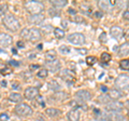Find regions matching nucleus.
I'll return each instance as SVG.
<instances>
[{"instance_id": "603ef678", "label": "nucleus", "mask_w": 129, "mask_h": 121, "mask_svg": "<svg viewBox=\"0 0 129 121\" xmlns=\"http://www.w3.org/2000/svg\"><path fill=\"white\" fill-rule=\"evenodd\" d=\"M12 53H13V54H17V50H16L15 48H14V49H12Z\"/></svg>"}, {"instance_id": "473e14b6", "label": "nucleus", "mask_w": 129, "mask_h": 121, "mask_svg": "<svg viewBox=\"0 0 129 121\" xmlns=\"http://www.w3.org/2000/svg\"><path fill=\"white\" fill-rule=\"evenodd\" d=\"M22 76H23V78L25 79V81H29V80L32 79V74L30 71H24Z\"/></svg>"}, {"instance_id": "5fc2aeb1", "label": "nucleus", "mask_w": 129, "mask_h": 121, "mask_svg": "<svg viewBox=\"0 0 129 121\" xmlns=\"http://www.w3.org/2000/svg\"><path fill=\"white\" fill-rule=\"evenodd\" d=\"M35 121H45V120H44V119H42V118H37V119H36Z\"/></svg>"}, {"instance_id": "6e6d98bb", "label": "nucleus", "mask_w": 129, "mask_h": 121, "mask_svg": "<svg viewBox=\"0 0 129 121\" xmlns=\"http://www.w3.org/2000/svg\"><path fill=\"white\" fill-rule=\"evenodd\" d=\"M61 24H62L63 26H67V22H66V21H62V22H61Z\"/></svg>"}, {"instance_id": "4468645a", "label": "nucleus", "mask_w": 129, "mask_h": 121, "mask_svg": "<svg viewBox=\"0 0 129 121\" xmlns=\"http://www.w3.org/2000/svg\"><path fill=\"white\" fill-rule=\"evenodd\" d=\"M45 16H44L43 13H40V14H34V15H29V17H28V22L31 23V24H35V25H39V24H41Z\"/></svg>"}, {"instance_id": "393cba45", "label": "nucleus", "mask_w": 129, "mask_h": 121, "mask_svg": "<svg viewBox=\"0 0 129 121\" xmlns=\"http://www.w3.org/2000/svg\"><path fill=\"white\" fill-rule=\"evenodd\" d=\"M47 87H48L50 90H53V91H56V92H58L60 90V88H61L60 84L56 81V80H51V81L47 83Z\"/></svg>"}, {"instance_id": "bb28decb", "label": "nucleus", "mask_w": 129, "mask_h": 121, "mask_svg": "<svg viewBox=\"0 0 129 121\" xmlns=\"http://www.w3.org/2000/svg\"><path fill=\"white\" fill-rule=\"evenodd\" d=\"M0 72L3 74V75H8V74H10V72H11V68L8 67L6 64L0 63Z\"/></svg>"}, {"instance_id": "4be33fe9", "label": "nucleus", "mask_w": 129, "mask_h": 121, "mask_svg": "<svg viewBox=\"0 0 129 121\" xmlns=\"http://www.w3.org/2000/svg\"><path fill=\"white\" fill-rule=\"evenodd\" d=\"M56 57H57V54H56L55 50H48V51H46V53H45L46 62H53V61L56 59Z\"/></svg>"}, {"instance_id": "de8ad7c7", "label": "nucleus", "mask_w": 129, "mask_h": 121, "mask_svg": "<svg viewBox=\"0 0 129 121\" xmlns=\"http://www.w3.org/2000/svg\"><path fill=\"white\" fill-rule=\"evenodd\" d=\"M69 13H70V14H73V15H74V14L76 13V11H75L74 9H72V8H71V9H69Z\"/></svg>"}, {"instance_id": "2f4dec72", "label": "nucleus", "mask_w": 129, "mask_h": 121, "mask_svg": "<svg viewBox=\"0 0 129 121\" xmlns=\"http://www.w3.org/2000/svg\"><path fill=\"white\" fill-rule=\"evenodd\" d=\"M101 61L104 63H109L111 61V55L109 53H107V52H103L101 54Z\"/></svg>"}, {"instance_id": "c9c22d12", "label": "nucleus", "mask_w": 129, "mask_h": 121, "mask_svg": "<svg viewBox=\"0 0 129 121\" xmlns=\"http://www.w3.org/2000/svg\"><path fill=\"white\" fill-rule=\"evenodd\" d=\"M48 13L52 16H56V15H59V11H57V9H55V8H51L50 10H48Z\"/></svg>"}, {"instance_id": "a211bd4d", "label": "nucleus", "mask_w": 129, "mask_h": 121, "mask_svg": "<svg viewBox=\"0 0 129 121\" xmlns=\"http://www.w3.org/2000/svg\"><path fill=\"white\" fill-rule=\"evenodd\" d=\"M45 114L51 117V118H56V117H59L60 114H61V111L57 108H46L45 109Z\"/></svg>"}, {"instance_id": "f03ea898", "label": "nucleus", "mask_w": 129, "mask_h": 121, "mask_svg": "<svg viewBox=\"0 0 129 121\" xmlns=\"http://www.w3.org/2000/svg\"><path fill=\"white\" fill-rule=\"evenodd\" d=\"M22 37L31 42H37L42 38V34L38 28H24L21 33Z\"/></svg>"}, {"instance_id": "f257e3e1", "label": "nucleus", "mask_w": 129, "mask_h": 121, "mask_svg": "<svg viewBox=\"0 0 129 121\" xmlns=\"http://www.w3.org/2000/svg\"><path fill=\"white\" fill-rule=\"evenodd\" d=\"M2 23L7 29L12 31V33H15V31H17L19 28H21V23H19V21L13 14L5 15L3 19H2Z\"/></svg>"}, {"instance_id": "4c0bfd02", "label": "nucleus", "mask_w": 129, "mask_h": 121, "mask_svg": "<svg viewBox=\"0 0 129 121\" xmlns=\"http://www.w3.org/2000/svg\"><path fill=\"white\" fill-rule=\"evenodd\" d=\"M73 22H75V23H83V22H84V19L81 17V16L74 15V16H73Z\"/></svg>"}, {"instance_id": "bf43d9fd", "label": "nucleus", "mask_w": 129, "mask_h": 121, "mask_svg": "<svg viewBox=\"0 0 129 121\" xmlns=\"http://www.w3.org/2000/svg\"><path fill=\"white\" fill-rule=\"evenodd\" d=\"M0 95H1V92H0Z\"/></svg>"}, {"instance_id": "cd10ccee", "label": "nucleus", "mask_w": 129, "mask_h": 121, "mask_svg": "<svg viewBox=\"0 0 129 121\" xmlns=\"http://www.w3.org/2000/svg\"><path fill=\"white\" fill-rule=\"evenodd\" d=\"M37 76L39 78H41V79H45V78H47V76H48V70L45 69V68H42V69H40L38 71Z\"/></svg>"}, {"instance_id": "f3484780", "label": "nucleus", "mask_w": 129, "mask_h": 121, "mask_svg": "<svg viewBox=\"0 0 129 121\" xmlns=\"http://www.w3.org/2000/svg\"><path fill=\"white\" fill-rule=\"evenodd\" d=\"M122 96H123V93L119 90H117V89H112V90L109 91V97L113 100L118 99L122 97Z\"/></svg>"}, {"instance_id": "aec40b11", "label": "nucleus", "mask_w": 129, "mask_h": 121, "mask_svg": "<svg viewBox=\"0 0 129 121\" xmlns=\"http://www.w3.org/2000/svg\"><path fill=\"white\" fill-rule=\"evenodd\" d=\"M51 3H52V6H53V8H55V9H61V8L67 6L68 1L67 0H52Z\"/></svg>"}, {"instance_id": "e433bc0d", "label": "nucleus", "mask_w": 129, "mask_h": 121, "mask_svg": "<svg viewBox=\"0 0 129 121\" xmlns=\"http://www.w3.org/2000/svg\"><path fill=\"white\" fill-rule=\"evenodd\" d=\"M10 117L9 115L7 114V112H2V114H0V121H9Z\"/></svg>"}, {"instance_id": "13d9d810", "label": "nucleus", "mask_w": 129, "mask_h": 121, "mask_svg": "<svg viewBox=\"0 0 129 121\" xmlns=\"http://www.w3.org/2000/svg\"><path fill=\"white\" fill-rule=\"evenodd\" d=\"M128 11H129V3H128Z\"/></svg>"}, {"instance_id": "9d476101", "label": "nucleus", "mask_w": 129, "mask_h": 121, "mask_svg": "<svg viewBox=\"0 0 129 121\" xmlns=\"http://www.w3.org/2000/svg\"><path fill=\"white\" fill-rule=\"evenodd\" d=\"M60 77H61V79L63 80V81H66L67 83H69V84L73 83L74 82V79H75L74 74L71 70H69V69L62 70L61 72H60Z\"/></svg>"}, {"instance_id": "0eeeda50", "label": "nucleus", "mask_w": 129, "mask_h": 121, "mask_svg": "<svg viewBox=\"0 0 129 121\" xmlns=\"http://www.w3.org/2000/svg\"><path fill=\"white\" fill-rule=\"evenodd\" d=\"M75 98H76V100H79V102L82 104V103L90 100L91 94H90V92L87 91V90H79L75 93Z\"/></svg>"}, {"instance_id": "1a4fd4ad", "label": "nucleus", "mask_w": 129, "mask_h": 121, "mask_svg": "<svg viewBox=\"0 0 129 121\" xmlns=\"http://www.w3.org/2000/svg\"><path fill=\"white\" fill-rule=\"evenodd\" d=\"M38 95H39V90L35 87L27 88L25 92H24V96H25V98H27L28 100H34L36 97H38Z\"/></svg>"}, {"instance_id": "412c9836", "label": "nucleus", "mask_w": 129, "mask_h": 121, "mask_svg": "<svg viewBox=\"0 0 129 121\" xmlns=\"http://www.w3.org/2000/svg\"><path fill=\"white\" fill-rule=\"evenodd\" d=\"M98 7L101 9L102 11H106V12H111L112 11V6L110 5L109 1H99L98 2Z\"/></svg>"}, {"instance_id": "c756f323", "label": "nucleus", "mask_w": 129, "mask_h": 121, "mask_svg": "<svg viewBox=\"0 0 129 121\" xmlns=\"http://www.w3.org/2000/svg\"><path fill=\"white\" fill-rule=\"evenodd\" d=\"M7 11H8V5L7 3H0V16H5Z\"/></svg>"}, {"instance_id": "c03bdc74", "label": "nucleus", "mask_w": 129, "mask_h": 121, "mask_svg": "<svg viewBox=\"0 0 129 121\" xmlns=\"http://www.w3.org/2000/svg\"><path fill=\"white\" fill-rule=\"evenodd\" d=\"M99 40H100V41H106V33L101 34V36L99 37Z\"/></svg>"}, {"instance_id": "09e8293b", "label": "nucleus", "mask_w": 129, "mask_h": 121, "mask_svg": "<svg viewBox=\"0 0 129 121\" xmlns=\"http://www.w3.org/2000/svg\"><path fill=\"white\" fill-rule=\"evenodd\" d=\"M39 68V65H30V69H37Z\"/></svg>"}, {"instance_id": "6e6552de", "label": "nucleus", "mask_w": 129, "mask_h": 121, "mask_svg": "<svg viewBox=\"0 0 129 121\" xmlns=\"http://www.w3.org/2000/svg\"><path fill=\"white\" fill-rule=\"evenodd\" d=\"M13 43V38L12 36L6 33L0 34V47L1 48H9L11 44Z\"/></svg>"}, {"instance_id": "5701e85b", "label": "nucleus", "mask_w": 129, "mask_h": 121, "mask_svg": "<svg viewBox=\"0 0 129 121\" xmlns=\"http://www.w3.org/2000/svg\"><path fill=\"white\" fill-rule=\"evenodd\" d=\"M22 98H23V96L19 93H17V92H13V93H10L9 95V99L13 103H19L22 100Z\"/></svg>"}, {"instance_id": "72a5a7b5", "label": "nucleus", "mask_w": 129, "mask_h": 121, "mask_svg": "<svg viewBox=\"0 0 129 121\" xmlns=\"http://www.w3.org/2000/svg\"><path fill=\"white\" fill-rule=\"evenodd\" d=\"M59 51H60V53H62V54H68L70 52V48L67 46H61L59 48Z\"/></svg>"}, {"instance_id": "7ed1b4c3", "label": "nucleus", "mask_w": 129, "mask_h": 121, "mask_svg": "<svg viewBox=\"0 0 129 121\" xmlns=\"http://www.w3.org/2000/svg\"><path fill=\"white\" fill-rule=\"evenodd\" d=\"M24 7L27 10L28 13H30V15L34 14H40L42 13L44 10V5L42 2L36 1V0H31V1H26L24 3Z\"/></svg>"}, {"instance_id": "6ab92c4d", "label": "nucleus", "mask_w": 129, "mask_h": 121, "mask_svg": "<svg viewBox=\"0 0 129 121\" xmlns=\"http://www.w3.org/2000/svg\"><path fill=\"white\" fill-rule=\"evenodd\" d=\"M129 54V42H125L123 44H120L118 48V55L124 56Z\"/></svg>"}, {"instance_id": "ddd939ff", "label": "nucleus", "mask_w": 129, "mask_h": 121, "mask_svg": "<svg viewBox=\"0 0 129 121\" xmlns=\"http://www.w3.org/2000/svg\"><path fill=\"white\" fill-rule=\"evenodd\" d=\"M110 34L111 36L114 39L116 40H119L123 38V35H124V30L120 28L119 26H112L111 29H110Z\"/></svg>"}, {"instance_id": "f704fd0d", "label": "nucleus", "mask_w": 129, "mask_h": 121, "mask_svg": "<svg viewBox=\"0 0 129 121\" xmlns=\"http://www.w3.org/2000/svg\"><path fill=\"white\" fill-rule=\"evenodd\" d=\"M96 62H97V58L95 57V56H88V57L86 58V63L88 64V65H94Z\"/></svg>"}, {"instance_id": "2eb2a0df", "label": "nucleus", "mask_w": 129, "mask_h": 121, "mask_svg": "<svg viewBox=\"0 0 129 121\" xmlns=\"http://www.w3.org/2000/svg\"><path fill=\"white\" fill-rule=\"evenodd\" d=\"M68 120L69 121H79L81 117V112L79 108H73L68 112Z\"/></svg>"}, {"instance_id": "a19ab883", "label": "nucleus", "mask_w": 129, "mask_h": 121, "mask_svg": "<svg viewBox=\"0 0 129 121\" xmlns=\"http://www.w3.org/2000/svg\"><path fill=\"white\" fill-rule=\"evenodd\" d=\"M12 89H13V90H17V89H19V83L18 82H13L12 83Z\"/></svg>"}, {"instance_id": "79ce46f5", "label": "nucleus", "mask_w": 129, "mask_h": 121, "mask_svg": "<svg viewBox=\"0 0 129 121\" xmlns=\"http://www.w3.org/2000/svg\"><path fill=\"white\" fill-rule=\"evenodd\" d=\"M94 15H95L96 18H100V17H102V12L101 11H97Z\"/></svg>"}, {"instance_id": "20e7f679", "label": "nucleus", "mask_w": 129, "mask_h": 121, "mask_svg": "<svg viewBox=\"0 0 129 121\" xmlns=\"http://www.w3.org/2000/svg\"><path fill=\"white\" fill-rule=\"evenodd\" d=\"M14 111L19 117H30L34 114V109L29 105H27L25 103H19L18 105H16L14 108Z\"/></svg>"}, {"instance_id": "8fccbe9b", "label": "nucleus", "mask_w": 129, "mask_h": 121, "mask_svg": "<svg viewBox=\"0 0 129 121\" xmlns=\"http://www.w3.org/2000/svg\"><path fill=\"white\" fill-rule=\"evenodd\" d=\"M125 37H126L127 39H129V29L125 31Z\"/></svg>"}, {"instance_id": "3c124183", "label": "nucleus", "mask_w": 129, "mask_h": 121, "mask_svg": "<svg viewBox=\"0 0 129 121\" xmlns=\"http://www.w3.org/2000/svg\"><path fill=\"white\" fill-rule=\"evenodd\" d=\"M1 86H2V87H7V81H6V80L1 81Z\"/></svg>"}, {"instance_id": "39448f33", "label": "nucleus", "mask_w": 129, "mask_h": 121, "mask_svg": "<svg viewBox=\"0 0 129 121\" xmlns=\"http://www.w3.org/2000/svg\"><path fill=\"white\" fill-rule=\"evenodd\" d=\"M115 87L117 90H127L129 89V76L122 74L116 77L115 79Z\"/></svg>"}, {"instance_id": "37998d69", "label": "nucleus", "mask_w": 129, "mask_h": 121, "mask_svg": "<svg viewBox=\"0 0 129 121\" xmlns=\"http://www.w3.org/2000/svg\"><path fill=\"white\" fill-rule=\"evenodd\" d=\"M76 51H78L80 54H86L87 53V50L86 49H76Z\"/></svg>"}, {"instance_id": "c85d7f7f", "label": "nucleus", "mask_w": 129, "mask_h": 121, "mask_svg": "<svg viewBox=\"0 0 129 121\" xmlns=\"http://www.w3.org/2000/svg\"><path fill=\"white\" fill-rule=\"evenodd\" d=\"M119 66L124 70H129V59H122L119 62Z\"/></svg>"}, {"instance_id": "f8f14e48", "label": "nucleus", "mask_w": 129, "mask_h": 121, "mask_svg": "<svg viewBox=\"0 0 129 121\" xmlns=\"http://www.w3.org/2000/svg\"><path fill=\"white\" fill-rule=\"evenodd\" d=\"M106 120H109V121H124L125 117L120 114V112L111 111V112H109V114L106 115Z\"/></svg>"}, {"instance_id": "ea45409f", "label": "nucleus", "mask_w": 129, "mask_h": 121, "mask_svg": "<svg viewBox=\"0 0 129 121\" xmlns=\"http://www.w3.org/2000/svg\"><path fill=\"white\" fill-rule=\"evenodd\" d=\"M9 64H10V65H12V66H15V67L19 66V63L17 62V61H14V59H11V61H9Z\"/></svg>"}, {"instance_id": "4d7b16f0", "label": "nucleus", "mask_w": 129, "mask_h": 121, "mask_svg": "<svg viewBox=\"0 0 129 121\" xmlns=\"http://www.w3.org/2000/svg\"><path fill=\"white\" fill-rule=\"evenodd\" d=\"M0 53H3V50L2 49H0Z\"/></svg>"}, {"instance_id": "423d86ee", "label": "nucleus", "mask_w": 129, "mask_h": 121, "mask_svg": "<svg viewBox=\"0 0 129 121\" xmlns=\"http://www.w3.org/2000/svg\"><path fill=\"white\" fill-rule=\"evenodd\" d=\"M68 41L76 46H82L85 43V36L81 33H73L68 36Z\"/></svg>"}, {"instance_id": "dca6fc26", "label": "nucleus", "mask_w": 129, "mask_h": 121, "mask_svg": "<svg viewBox=\"0 0 129 121\" xmlns=\"http://www.w3.org/2000/svg\"><path fill=\"white\" fill-rule=\"evenodd\" d=\"M46 66H47V69L51 70L52 72H57L61 68V65H60V63L57 59L53 61V62H46Z\"/></svg>"}, {"instance_id": "a878e982", "label": "nucleus", "mask_w": 129, "mask_h": 121, "mask_svg": "<svg viewBox=\"0 0 129 121\" xmlns=\"http://www.w3.org/2000/svg\"><path fill=\"white\" fill-rule=\"evenodd\" d=\"M54 35L57 39H62L64 37V31L61 28H55L54 29Z\"/></svg>"}, {"instance_id": "b1692460", "label": "nucleus", "mask_w": 129, "mask_h": 121, "mask_svg": "<svg viewBox=\"0 0 129 121\" xmlns=\"http://www.w3.org/2000/svg\"><path fill=\"white\" fill-rule=\"evenodd\" d=\"M68 97V94L67 93H64V92H60V91H58V92H56V93L52 96V98L53 99H55V100H64Z\"/></svg>"}, {"instance_id": "a18cd8bd", "label": "nucleus", "mask_w": 129, "mask_h": 121, "mask_svg": "<svg viewBox=\"0 0 129 121\" xmlns=\"http://www.w3.org/2000/svg\"><path fill=\"white\" fill-rule=\"evenodd\" d=\"M24 47H25V46H24V42L23 41H21V40L17 41V48H22V49H23Z\"/></svg>"}, {"instance_id": "49530a36", "label": "nucleus", "mask_w": 129, "mask_h": 121, "mask_svg": "<svg viewBox=\"0 0 129 121\" xmlns=\"http://www.w3.org/2000/svg\"><path fill=\"white\" fill-rule=\"evenodd\" d=\"M100 89H101L102 92H107V91H108V88H107L106 86H101V87H100Z\"/></svg>"}, {"instance_id": "7c9ffc66", "label": "nucleus", "mask_w": 129, "mask_h": 121, "mask_svg": "<svg viewBox=\"0 0 129 121\" xmlns=\"http://www.w3.org/2000/svg\"><path fill=\"white\" fill-rule=\"evenodd\" d=\"M98 100H99L100 103H102V104H104V105H107L109 102H111V98L109 97L108 95H101V96H99Z\"/></svg>"}, {"instance_id": "9b49d317", "label": "nucleus", "mask_w": 129, "mask_h": 121, "mask_svg": "<svg viewBox=\"0 0 129 121\" xmlns=\"http://www.w3.org/2000/svg\"><path fill=\"white\" fill-rule=\"evenodd\" d=\"M106 108L108 110H111V111H116V112H119L120 110L124 108V104L117 102V100H111L107 104Z\"/></svg>"}, {"instance_id": "58836bf2", "label": "nucleus", "mask_w": 129, "mask_h": 121, "mask_svg": "<svg viewBox=\"0 0 129 121\" xmlns=\"http://www.w3.org/2000/svg\"><path fill=\"white\" fill-rule=\"evenodd\" d=\"M123 19L124 21H126V22L129 21V11H125L123 13Z\"/></svg>"}, {"instance_id": "864d4df0", "label": "nucleus", "mask_w": 129, "mask_h": 121, "mask_svg": "<svg viewBox=\"0 0 129 121\" xmlns=\"http://www.w3.org/2000/svg\"><path fill=\"white\" fill-rule=\"evenodd\" d=\"M125 106H126V107L128 108V109H129V99L127 100V102H126V103H125Z\"/></svg>"}]
</instances>
